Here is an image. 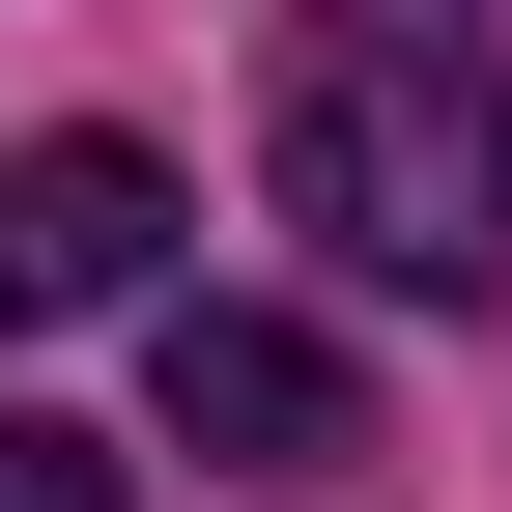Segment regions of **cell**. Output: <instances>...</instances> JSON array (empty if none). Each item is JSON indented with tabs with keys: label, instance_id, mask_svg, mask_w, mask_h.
Wrapping results in <instances>:
<instances>
[{
	"label": "cell",
	"instance_id": "6da1fadb",
	"mask_svg": "<svg viewBox=\"0 0 512 512\" xmlns=\"http://www.w3.org/2000/svg\"><path fill=\"white\" fill-rule=\"evenodd\" d=\"M285 228L342 285H512V29L484 0H285Z\"/></svg>",
	"mask_w": 512,
	"mask_h": 512
},
{
	"label": "cell",
	"instance_id": "7a4b0ae2",
	"mask_svg": "<svg viewBox=\"0 0 512 512\" xmlns=\"http://www.w3.org/2000/svg\"><path fill=\"white\" fill-rule=\"evenodd\" d=\"M143 370H171V456H256V484L342 456V342H285V313H200V285H171Z\"/></svg>",
	"mask_w": 512,
	"mask_h": 512
},
{
	"label": "cell",
	"instance_id": "3957f363",
	"mask_svg": "<svg viewBox=\"0 0 512 512\" xmlns=\"http://www.w3.org/2000/svg\"><path fill=\"white\" fill-rule=\"evenodd\" d=\"M143 256H171V171L143 143H29L0 171V342H29V313H114Z\"/></svg>",
	"mask_w": 512,
	"mask_h": 512
},
{
	"label": "cell",
	"instance_id": "277c9868",
	"mask_svg": "<svg viewBox=\"0 0 512 512\" xmlns=\"http://www.w3.org/2000/svg\"><path fill=\"white\" fill-rule=\"evenodd\" d=\"M0 512H114V456H86V427H29V399H0Z\"/></svg>",
	"mask_w": 512,
	"mask_h": 512
}]
</instances>
